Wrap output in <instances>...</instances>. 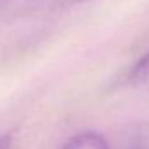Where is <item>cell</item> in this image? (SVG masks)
Listing matches in <instances>:
<instances>
[{"mask_svg":"<svg viewBox=\"0 0 149 149\" xmlns=\"http://www.w3.org/2000/svg\"><path fill=\"white\" fill-rule=\"evenodd\" d=\"M127 81L137 87L149 85V50L132 64V68L127 73Z\"/></svg>","mask_w":149,"mask_h":149,"instance_id":"cell-2","label":"cell"},{"mask_svg":"<svg viewBox=\"0 0 149 149\" xmlns=\"http://www.w3.org/2000/svg\"><path fill=\"white\" fill-rule=\"evenodd\" d=\"M10 148H12V137H10V134L0 135V149H10Z\"/></svg>","mask_w":149,"mask_h":149,"instance_id":"cell-3","label":"cell"},{"mask_svg":"<svg viewBox=\"0 0 149 149\" xmlns=\"http://www.w3.org/2000/svg\"><path fill=\"white\" fill-rule=\"evenodd\" d=\"M63 149H109V144L101 134L94 130H85L73 135L63 146Z\"/></svg>","mask_w":149,"mask_h":149,"instance_id":"cell-1","label":"cell"}]
</instances>
